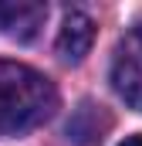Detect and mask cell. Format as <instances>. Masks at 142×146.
<instances>
[{"label": "cell", "mask_w": 142, "mask_h": 146, "mask_svg": "<svg viewBox=\"0 0 142 146\" xmlns=\"http://www.w3.org/2000/svg\"><path fill=\"white\" fill-rule=\"evenodd\" d=\"M47 7L34 0H0V34L17 37V41H31L37 27L44 24Z\"/></svg>", "instance_id": "cell-3"}, {"label": "cell", "mask_w": 142, "mask_h": 146, "mask_svg": "<svg viewBox=\"0 0 142 146\" xmlns=\"http://www.w3.org/2000/svg\"><path fill=\"white\" fill-rule=\"evenodd\" d=\"M58 109V88L47 75L20 61H0V136H20L44 126Z\"/></svg>", "instance_id": "cell-1"}, {"label": "cell", "mask_w": 142, "mask_h": 146, "mask_svg": "<svg viewBox=\"0 0 142 146\" xmlns=\"http://www.w3.org/2000/svg\"><path fill=\"white\" fill-rule=\"evenodd\" d=\"M118 146H142V136H125Z\"/></svg>", "instance_id": "cell-5"}, {"label": "cell", "mask_w": 142, "mask_h": 146, "mask_svg": "<svg viewBox=\"0 0 142 146\" xmlns=\"http://www.w3.org/2000/svg\"><path fill=\"white\" fill-rule=\"evenodd\" d=\"M91 44H95V21L88 14H81V10H71L64 17V24H61V31H58V54H61V61H68V65L85 61Z\"/></svg>", "instance_id": "cell-4"}, {"label": "cell", "mask_w": 142, "mask_h": 146, "mask_svg": "<svg viewBox=\"0 0 142 146\" xmlns=\"http://www.w3.org/2000/svg\"><path fill=\"white\" fill-rule=\"evenodd\" d=\"M112 88L118 92V99H125V106L142 112V24L115 44L112 54Z\"/></svg>", "instance_id": "cell-2"}]
</instances>
